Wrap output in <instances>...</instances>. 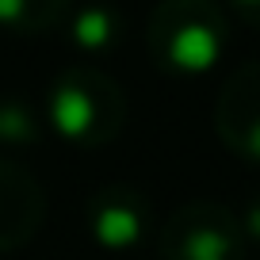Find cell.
Masks as SVG:
<instances>
[{
	"mask_svg": "<svg viewBox=\"0 0 260 260\" xmlns=\"http://www.w3.org/2000/svg\"><path fill=\"white\" fill-rule=\"evenodd\" d=\"M226 4H230V8H234L241 19H245V23L260 27V0H226Z\"/></svg>",
	"mask_w": 260,
	"mask_h": 260,
	"instance_id": "8fae6325",
	"label": "cell"
},
{
	"mask_svg": "<svg viewBox=\"0 0 260 260\" xmlns=\"http://www.w3.org/2000/svg\"><path fill=\"white\" fill-rule=\"evenodd\" d=\"M69 35L81 50H111L122 39V12L115 4H88V8L73 12Z\"/></svg>",
	"mask_w": 260,
	"mask_h": 260,
	"instance_id": "52a82bcc",
	"label": "cell"
},
{
	"mask_svg": "<svg viewBox=\"0 0 260 260\" xmlns=\"http://www.w3.org/2000/svg\"><path fill=\"white\" fill-rule=\"evenodd\" d=\"M46 119L69 146L100 149L126 126V92L100 69H61L46 92Z\"/></svg>",
	"mask_w": 260,
	"mask_h": 260,
	"instance_id": "7a4b0ae2",
	"label": "cell"
},
{
	"mask_svg": "<svg viewBox=\"0 0 260 260\" xmlns=\"http://www.w3.org/2000/svg\"><path fill=\"white\" fill-rule=\"evenodd\" d=\"M214 130L222 146L249 165H260V57L237 65L214 100Z\"/></svg>",
	"mask_w": 260,
	"mask_h": 260,
	"instance_id": "277c9868",
	"label": "cell"
},
{
	"mask_svg": "<svg viewBox=\"0 0 260 260\" xmlns=\"http://www.w3.org/2000/svg\"><path fill=\"white\" fill-rule=\"evenodd\" d=\"M46 218V191L16 161H0V252H16L39 234Z\"/></svg>",
	"mask_w": 260,
	"mask_h": 260,
	"instance_id": "8992f818",
	"label": "cell"
},
{
	"mask_svg": "<svg viewBox=\"0 0 260 260\" xmlns=\"http://www.w3.org/2000/svg\"><path fill=\"white\" fill-rule=\"evenodd\" d=\"M237 222H241V234H245V241H249V245H256V249H260V195H252L249 203L241 207Z\"/></svg>",
	"mask_w": 260,
	"mask_h": 260,
	"instance_id": "30bf717a",
	"label": "cell"
},
{
	"mask_svg": "<svg viewBox=\"0 0 260 260\" xmlns=\"http://www.w3.org/2000/svg\"><path fill=\"white\" fill-rule=\"evenodd\" d=\"M69 16V0H0V27L12 35H42Z\"/></svg>",
	"mask_w": 260,
	"mask_h": 260,
	"instance_id": "ba28073f",
	"label": "cell"
},
{
	"mask_svg": "<svg viewBox=\"0 0 260 260\" xmlns=\"http://www.w3.org/2000/svg\"><path fill=\"white\" fill-rule=\"evenodd\" d=\"M230 19L218 0H161L146 19V50L169 77H203L222 61Z\"/></svg>",
	"mask_w": 260,
	"mask_h": 260,
	"instance_id": "6da1fadb",
	"label": "cell"
},
{
	"mask_svg": "<svg viewBox=\"0 0 260 260\" xmlns=\"http://www.w3.org/2000/svg\"><path fill=\"white\" fill-rule=\"evenodd\" d=\"M88 234L107 252H130L138 249L149 234V203L138 187L130 184H107L88 199Z\"/></svg>",
	"mask_w": 260,
	"mask_h": 260,
	"instance_id": "5b68a950",
	"label": "cell"
},
{
	"mask_svg": "<svg viewBox=\"0 0 260 260\" xmlns=\"http://www.w3.org/2000/svg\"><path fill=\"white\" fill-rule=\"evenodd\" d=\"M39 138V122L23 100H0V142L8 146H31Z\"/></svg>",
	"mask_w": 260,
	"mask_h": 260,
	"instance_id": "9c48e42d",
	"label": "cell"
},
{
	"mask_svg": "<svg viewBox=\"0 0 260 260\" xmlns=\"http://www.w3.org/2000/svg\"><path fill=\"white\" fill-rule=\"evenodd\" d=\"M161 260H245L249 241L237 211L218 199H191L176 207L157 237Z\"/></svg>",
	"mask_w": 260,
	"mask_h": 260,
	"instance_id": "3957f363",
	"label": "cell"
}]
</instances>
